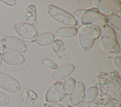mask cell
<instances>
[{
	"label": "cell",
	"instance_id": "obj_16",
	"mask_svg": "<svg viewBox=\"0 0 121 107\" xmlns=\"http://www.w3.org/2000/svg\"><path fill=\"white\" fill-rule=\"evenodd\" d=\"M25 16L26 21L28 24L32 25L34 24L36 20V11L34 5L30 4L26 8L25 11Z\"/></svg>",
	"mask_w": 121,
	"mask_h": 107
},
{
	"label": "cell",
	"instance_id": "obj_28",
	"mask_svg": "<svg viewBox=\"0 0 121 107\" xmlns=\"http://www.w3.org/2000/svg\"><path fill=\"white\" fill-rule=\"evenodd\" d=\"M88 107H89V106H88Z\"/></svg>",
	"mask_w": 121,
	"mask_h": 107
},
{
	"label": "cell",
	"instance_id": "obj_26",
	"mask_svg": "<svg viewBox=\"0 0 121 107\" xmlns=\"http://www.w3.org/2000/svg\"><path fill=\"white\" fill-rule=\"evenodd\" d=\"M44 107H65L63 105L56 103H48L44 104Z\"/></svg>",
	"mask_w": 121,
	"mask_h": 107
},
{
	"label": "cell",
	"instance_id": "obj_10",
	"mask_svg": "<svg viewBox=\"0 0 121 107\" xmlns=\"http://www.w3.org/2000/svg\"><path fill=\"white\" fill-rule=\"evenodd\" d=\"M85 86L81 82H76L75 85L70 94L69 107H80L84 99L85 94Z\"/></svg>",
	"mask_w": 121,
	"mask_h": 107
},
{
	"label": "cell",
	"instance_id": "obj_12",
	"mask_svg": "<svg viewBox=\"0 0 121 107\" xmlns=\"http://www.w3.org/2000/svg\"><path fill=\"white\" fill-rule=\"evenodd\" d=\"M75 66L71 64H66L58 68L52 74V79L57 82L60 81L69 76L74 70Z\"/></svg>",
	"mask_w": 121,
	"mask_h": 107
},
{
	"label": "cell",
	"instance_id": "obj_21",
	"mask_svg": "<svg viewBox=\"0 0 121 107\" xmlns=\"http://www.w3.org/2000/svg\"><path fill=\"white\" fill-rule=\"evenodd\" d=\"M43 64L49 69L52 70H56L58 68V65L53 61L49 58H45L43 60Z\"/></svg>",
	"mask_w": 121,
	"mask_h": 107
},
{
	"label": "cell",
	"instance_id": "obj_20",
	"mask_svg": "<svg viewBox=\"0 0 121 107\" xmlns=\"http://www.w3.org/2000/svg\"><path fill=\"white\" fill-rule=\"evenodd\" d=\"M52 49L55 52L63 51L65 50V46L63 42L59 39L54 40L52 45Z\"/></svg>",
	"mask_w": 121,
	"mask_h": 107
},
{
	"label": "cell",
	"instance_id": "obj_11",
	"mask_svg": "<svg viewBox=\"0 0 121 107\" xmlns=\"http://www.w3.org/2000/svg\"><path fill=\"white\" fill-rule=\"evenodd\" d=\"M2 61L10 66H18L25 61L24 57L20 53L9 51H5L1 54Z\"/></svg>",
	"mask_w": 121,
	"mask_h": 107
},
{
	"label": "cell",
	"instance_id": "obj_18",
	"mask_svg": "<svg viewBox=\"0 0 121 107\" xmlns=\"http://www.w3.org/2000/svg\"><path fill=\"white\" fill-rule=\"evenodd\" d=\"M22 98L26 101H34L37 99V95L34 91L27 88L24 90L22 93Z\"/></svg>",
	"mask_w": 121,
	"mask_h": 107
},
{
	"label": "cell",
	"instance_id": "obj_29",
	"mask_svg": "<svg viewBox=\"0 0 121 107\" xmlns=\"http://www.w3.org/2000/svg\"></svg>",
	"mask_w": 121,
	"mask_h": 107
},
{
	"label": "cell",
	"instance_id": "obj_9",
	"mask_svg": "<svg viewBox=\"0 0 121 107\" xmlns=\"http://www.w3.org/2000/svg\"><path fill=\"white\" fill-rule=\"evenodd\" d=\"M0 88L5 91L15 93L21 89V85L19 82L12 76L0 72Z\"/></svg>",
	"mask_w": 121,
	"mask_h": 107
},
{
	"label": "cell",
	"instance_id": "obj_5",
	"mask_svg": "<svg viewBox=\"0 0 121 107\" xmlns=\"http://www.w3.org/2000/svg\"><path fill=\"white\" fill-rule=\"evenodd\" d=\"M3 48L6 51H13L18 53H25L27 46L24 41L16 36H5L1 40Z\"/></svg>",
	"mask_w": 121,
	"mask_h": 107
},
{
	"label": "cell",
	"instance_id": "obj_17",
	"mask_svg": "<svg viewBox=\"0 0 121 107\" xmlns=\"http://www.w3.org/2000/svg\"><path fill=\"white\" fill-rule=\"evenodd\" d=\"M106 17L107 20V23H109L118 31H121V19L120 17L114 14H111L106 15Z\"/></svg>",
	"mask_w": 121,
	"mask_h": 107
},
{
	"label": "cell",
	"instance_id": "obj_8",
	"mask_svg": "<svg viewBox=\"0 0 121 107\" xmlns=\"http://www.w3.org/2000/svg\"><path fill=\"white\" fill-rule=\"evenodd\" d=\"M14 29L17 35L26 41H32L37 36L35 28L27 23H17L14 25Z\"/></svg>",
	"mask_w": 121,
	"mask_h": 107
},
{
	"label": "cell",
	"instance_id": "obj_7",
	"mask_svg": "<svg viewBox=\"0 0 121 107\" xmlns=\"http://www.w3.org/2000/svg\"><path fill=\"white\" fill-rule=\"evenodd\" d=\"M66 95L64 82L59 81L55 82L46 91L45 100L49 103H56L62 101Z\"/></svg>",
	"mask_w": 121,
	"mask_h": 107
},
{
	"label": "cell",
	"instance_id": "obj_24",
	"mask_svg": "<svg viewBox=\"0 0 121 107\" xmlns=\"http://www.w3.org/2000/svg\"><path fill=\"white\" fill-rule=\"evenodd\" d=\"M85 9H80L77 11L74 14V17L77 21L79 22V20Z\"/></svg>",
	"mask_w": 121,
	"mask_h": 107
},
{
	"label": "cell",
	"instance_id": "obj_14",
	"mask_svg": "<svg viewBox=\"0 0 121 107\" xmlns=\"http://www.w3.org/2000/svg\"><path fill=\"white\" fill-rule=\"evenodd\" d=\"M78 32L77 28L75 27L65 26L59 29L57 31V33L61 37L70 38L76 35Z\"/></svg>",
	"mask_w": 121,
	"mask_h": 107
},
{
	"label": "cell",
	"instance_id": "obj_2",
	"mask_svg": "<svg viewBox=\"0 0 121 107\" xmlns=\"http://www.w3.org/2000/svg\"><path fill=\"white\" fill-rule=\"evenodd\" d=\"M79 22L82 25H92L98 28H102L108 23L106 16L96 8L85 9Z\"/></svg>",
	"mask_w": 121,
	"mask_h": 107
},
{
	"label": "cell",
	"instance_id": "obj_3",
	"mask_svg": "<svg viewBox=\"0 0 121 107\" xmlns=\"http://www.w3.org/2000/svg\"><path fill=\"white\" fill-rule=\"evenodd\" d=\"M100 39L102 44L107 51L110 53H116L119 50V44L114 29L106 25L100 29Z\"/></svg>",
	"mask_w": 121,
	"mask_h": 107
},
{
	"label": "cell",
	"instance_id": "obj_13",
	"mask_svg": "<svg viewBox=\"0 0 121 107\" xmlns=\"http://www.w3.org/2000/svg\"><path fill=\"white\" fill-rule=\"evenodd\" d=\"M55 38V35L50 32H44L38 34L35 39V43L39 46H46L51 44Z\"/></svg>",
	"mask_w": 121,
	"mask_h": 107
},
{
	"label": "cell",
	"instance_id": "obj_1",
	"mask_svg": "<svg viewBox=\"0 0 121 107\" xmlns=\"http://www.w3.org/2000/svg\"><path fill=\"white\" fill-rule=\"evenodd\" d=\"M100 29L92 25H82L79 29L78 41L81 48L87 50L93 46L95 39L100 36Z\"/></svg>",
	"mask_w": 121,
	"mask_h": 107
},
{
	"label": "cell",
	"instance_id": "obj_27",
	"mask_svg": "<svg viewBox=\"0 0 121 107\" xmlns=\"http://www.w3.org/2000/svg\"><path fill=\"white\" fill-rule=\"evenodd\" d=\"M2 64V58H1V54L0 53V66Z\"/></svg>",
	"mask_w": 121,
	"mask_h": 107
},
{
	"label": "cell",
	"instance_id": "obj_15",
	"mask_svg": "<svg viewBox=\"0 0 121 107\" xmlns=\"http://www.w3.org/2000/svg\"><path fill=\"white\" fill-rule=\"evenodd\" d=\"M98 93V89L95 86H91L85 91L84 101L86 103H91L96 98Z\"/></svg>",
	"mask_w": 121,
	"mask_h": 107
},
{
	"label": "cell",
	"instance_id": "obj_4",
	"mask_svg": "<svg viewBox=\"0 0 121 107\" xmlns=\"http://www.w3.org/2000/svg\"><path fill=\"white\" fill-rule=\"evenodd\" d=\"M47 12L49 16L57 22L69 27L76 26L78 22L69 13L52 4L47 8Z\"/></svg>",
	"mask_w": 121,
	"mask_h": 107
},
{
	"label": "cell",
	"instance_id": "obj_23",
	"mask_svg": "<svg viewBox=\"0 0 121 107\" xmlns=\"http://www.w3.org/2000/svg\"><path fill=\"white\" fill-rule=\"evenodd\" d=\"M113 63L116 68L121 72V58L120 57H116L114 58Z\"/></svg>",
	"mask_w": 121,
	"mask_h": 107
},
{
	"label": "cell",
	"instance_id": "obj_25",
	"mask_svg": "<svg viewBox=\"0 0 121 107\" xmlns=\"http://www.w3.org/2000/svg\"><path fill=\"white\" fill-rule=\"evenodd\" d=\"M0 1L9 6H14L17 3V0H0Z\"/></svg>",
	"mask_w": 121,
	"mask_h": 107
},
{
	"label": "cell",
	"instance_id": "obj_19",
	"mask_svg": "<svg viewBox=\"0 0 121 107\" xmlns=\"http://www.w3.org/2000/svg\"><path fill=\"white\" fill-rule=\"evenodd\" d=\"M76 84V81L73 78H69L64 82V88L66 95H70Z\"/></svg>",
	"mask_w": 121,
	"mask_h": 107
},
{
	"label": "cell",
	"instance_id": "obj_22",
	"mask_svg": "<svg viewBox=\"0 0 121 107\" xmlns=\"http://www.w3.org/2000/svg\"><path fill=\"white\" fill-rule=\"evenodd\" d=\"M10 102L8 96L5 93L0 91V106L8 105Z\"/></svg>",
	"mask_w": 121,
	"mask_h": 107
},
{
	"label": "cell",
	"instance_id": "obj_6",
	"mask_svg": "<svg viewBox=\"0 0 121 107\" xmlns=\"http://www.w3.org/2000/svg\"><path fill=\"white\" fill-rule=\"evenodd\" d=\"M94 5L103 14L107 15L120 13L121 11V2L118 0H95Z\"/></svg>",
	"mask_w": 121,
	"mask_h": 107
}]
</instances>
